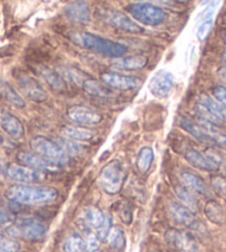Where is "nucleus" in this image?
<instances>
[{"mask_svg": "<svg viewBox=\"0 0 226 252\" xmlns=\"http://www.w3.org/2000/svg\"><path fill=\"white\" fill-rule=\"evenodd\" d=\"M224 41H225V43H226V30H225V32H224Z\"/></svg>", "mask_w": 226, "mask_h": 252, "instance_id": "49530a36", "label": "nucleus"}, {"mask_svg": "<svg viewBox=\"0 0 226 252\" xmlns=\"http://www.w3.org/2000/svg\"><path fill=\"white\" fill-rule=\"evenodd\" d=\"M184 158L191 166L199 169V170L205 171H219L220 169L217 168L216 164L213 163L208 159L205 154L199 153L197 149H188L184 154Z\"/></svg>", "mask_w": 226, "mask_h": 252, "instance_id": "412c9836", "label": "nucleus"}, {"mask_svg": "<svg viewBox=\"0 0 226 252\" xmlns=\"http://www.w3.org/2000/svg\"><path fill=\"white\" fill-rule=\"evenodd\" d=\"M212 186L221 197L226 199V179L222 177H214L212 179Z\"/></svg>", "mask_w": 226, "mask_h": 252, "instance_id": "e433bc0d", "label": "nucleus"}, {"mask_svg": "<svg viewBox=\"0 0 226 252\" xmlns=\"http://www.w3.org/2000/svg\"><path fill=\"white\" fill-rule=\"evenodd\" d=\"M63 250L64 252H84L85 250V239L78 233L70 234L64 242Z\"/></svg>", "mask_w": 226, "mask_h": 252, "instance_id": "2f4dec72", "label": "nucleus"}, {"mask_svg": "<svg viewBox=\"0 0 226 252\" xmlns=\"http://www.w3.org/2000/svg\"><path fill=\"white\" fill-rule=\"evenodd\" d=\"M180 125L182 128L198 140L213 143L226 150V131L221 129L219 126L213 125L201 118L195 120L183 118L180 121Z\"/></svg>", "mask_w": 226, "mask_h": 252, "instance_id": "7ed1b4c3", "label": "nucleus"}, {"mask_svg": "<svg viewBox=\"0 0 226 252\" xmlns=\"http://www.w3.org/2000/svg\"><path fill=\"white\" fill-rule=\"evenodd\" d=\"M70 40L75 45L79 46L92 53L102 55L109 58H120L127 53V47L122 43L103 38L89 32H73L70 33Z\"/></svg>", "mask_w": 226, "mask_h": 252, "instance_id": "f03ea898", "label": "nucleus"}, {"mask_svg": "<svg viewBox=\"0 0 226 252\" xmlns=\"http://www.w3.org/2000/svg\"><path fill=\"white\" fill-rule=\"evenodd\" d=\"M3 170H5V168H3V164H1V163H0V172H2ZM5 171H7V169H6V170Z\"/></svg>", "mask_w": 226, "mask_h": 252, "instance_id": "a18cd8bd", "label": "nucleus"}, {"mask_svg": "<svg viewBox=\"0 0 226 252\" xmlns=\"http://www.w3.org/2000/svg\"><path fill=\"white\" fill-rule=\"evenodd\" d=\"M85 250L88 252L98 251L100 247V239L95 233H88V236L85 239Z\"/></svg>", "mask_w": 226, "mask_h": 252, "instance_id": "c9c22d12", "label": "nucleus"}, {"mask_svg": "<svg viewBox=\"0 0 226 252\" xmlns=\"http://www.w3.org/2000/svg\"><path fill=\"white\" fill-rule=\"evenodd\" d=\"M85 222L89 228L99 230L102 227L107 216L98 207H88L85 209Z\"/></svg>", "mask_w": 226, "mask_h": 252, "instance_id": "bb28decb", "label": "nucleus"}, {"mask_svg": "<svg viewBox=\"0 0 226 252\" xmlns=\"http://www.w3.org/2000/svg\"><path fill=\"white\" fill-rule=\"evenodd\" d=\"M118 214H119L120 219L122 220L125 224H130L132 222L133 214L129 203H121V206L118 209Z\"/></svg>", "mask_w": 226, "mask_h": 252, "instance_id": "f704fd0d", "label": "nucleus"}, {"mask_svg": "<svg viewBox=\"0 0 226 252\" xmlns=\"http://www.w3.org/2000/svg\"><path fill=\"white\" fill-rule=\"evenodd\" d=\"M30 148L34 154L41 156L56 167L67 166L70 162V157L61 149L58 143L42 136H36L30 140Z\"/></svg>", "mask_w": 226, "mask_h": 252, "instance_id": "20e7f679", "label": "nucleus"}, {"mask_svg": "<svg viewBox=\"0 0 226 252\" xmlns=\"http://www.w3.org/2000/svg\"><path fill=\"white\" fill-rule=\"evenodd\" d=\"M222 59H223L224 63L226 64V53H224V54H223V56H222Z\"/></svg>", "mask_w": 226, "mask_h": 252, "instance_id": "c03bdc74", "label": "nucleus"}, {"mask_svg": "<svg viewBox=\"0 0 226 252\" xmlns=\"http://www.w3.org/2000/svg\"><path fill=\"white\" fill-rule=\"evenodd\" d=\"M11 237L21 238L28 241H39L46 236L47 227L34 218H19L8 229Z\"/></svg>", "mask_w": 226, "mask_h": 252, "instance_id": "423d86ee", "label": "nucleus"}, {"mask_svg": "<svg viewBox=\"0 0 226 252\" xmlns=\"http://www.w3.org/2000/svg\"><path fill=\"white\" fill-rule=\"evenodd\" d=\"M68 118L75 124L80 126H94L99 125L103 120V116L92 108L75 105L68 108L67 110Z\"/></svg>", "mask_w": 226, "mask_h": 252, "instance_id": "f8f14e48", "label": "nucleus"}, {"mask_svg": "<svg viewBox=\"0 0 226 252\" xmlns=\"http://www.w3.org/2000/svg\"><path fill=\"white\" fill-rule=\"evenodd\" d=\"M195 111L199 118L213 125H226V108L208 94H203L199 95Z\"/></svg>", "mask_w": 226, "mask_h": 252, "instance_id": "39448f33", "label": "nucleus"}, {"mask_svg": "<svg viewBox=\"0 0 226 252\" xmlns=\"http://www.w3.org/2000/svg\"><path fill=\"white\" fill-rule=\"evenodd\" d=\"M20 245L16 240L0 236V252H19Z\"/></svg>", "mask_w": 226, "mask_h": 252, "instance_id": "72a5a7b5", "label": "nucleus"}, {"mask_svg": "<svg viewBox=\"0 0 226 252\" xmlns=\"http://www.w3.org/2000/svg\"><path fill=\"white\" fill-rule=\"evenodd\" d=\"M14 217L5 208L0 207V224H8L12 222Z\"/></svg>", "mask_w": 226, "mask_h": 252, "instance_id": "a19ab883", "label": "nucleus"}, {"mask_svg": "<svg viewBox=\"0 0 226 252\" xmlns=\"http://www.w3.org/2000/svg\"><path fill=\"white\" fill-rule=\"evenodd\" d=\"M82 88L86 94L93 95V97L109 98L113 97V94H114L110 87H108L104 82L92 79V78H86L84 85H82Z\"/></svg>", "mask_w": 226, "mask_h": 252, "instance_id": "b1692460", "label": "nucleus"}, {"mask_svg": "<svg viewBox=\"0 0 226 252\" xmlns=\"http://www.w3.org/2000/svg\"><path fill=\"white\" fill-rule=\"evenodd\" d=\"M169 212L173 220L176 221L177 223L183 225L186 228L195 229L198 227V220L195 217L194 212L190 210L188 207H185L183 203L180 202H170Z\"/></svg>", "mask_w": 226, "mask_h": 252, "instance_id": "f3484780", "label": "nucleus"}, {"mask_svg": "<svg viewBox=\"0 0 226 252\" xmlns=\"http://www.w3.org/2000/svg\"><path fill=\"white\" fill-rule=\"evenodd\" d=\"M153 160H154L153 149H152L151 147H143L138 155V160H137L138 170L141 173H143V175H145V173L149 172L152 163H153Z\"/></svg>", "mask_w": 226, "mask_h": 252, "instance_id": "c85d7f7f", "label": "nucleus"}, {"mask_svg": "<svg viewBox=\"0 0 226 252\" xmlns=\"http://www.w3.org/2000/svg\"><path fill=\"white\" fill-rule=\"evenodd\" d=\"M213 94L219 102H221L226 108V87L217 86L216 88L213 90Z\"/></svg>", "mask_w": 226, "mask_h": 252, "instance_id": "ea45409f", "label": "nucleus"}, {"mask_svg": "<svg viewBox=\"0 0 226 252\" xmlns=\"http://www.w3.org/2000/svg\"><path fill=\"white\" fill-rule=\"evenodd\" d=\"M111 229H112V219H111V217L107 216L103 225L98 230V233H97V236L99 237L100 240H107L109 233H110V231H111Z\"/></svg>", "mask_w": 226, "mask_h": 252, "instance_id": "58836bf2", "label": "nucleus"}, {"mask_svg": "<svg viewBox=\"0 0 226 252\" xmlns=\"http://www.w3.org/2000/svg\"><path fill=\"white\" fill-rule=\"evenodd\" d=\"M211 29H212V19L203 21V23L199 25V27L198 29V32H197V36H198V40L199 41L205 40L208 34H210Z\"/></svg>", "mask_w": 226, "mask_h": 252, "instance_id": "4c0bfd02", "label": "nucleus"}, {"mask_svg": "<svg viewBox=\"0 0 226 252\" xmlns=\"http://www.w3.org/2000/svg\"><path fill=\"white\" fill-rule=\"evenodd\" d=\"M175 193L177 195L183 205L185 207H188L190 210H192L193 212L198 211V199L195 198V195L193 193V191H191L189 188H186L184 185H176L175 186Z\"/></svg>", "mask_w": 226, "mask_h": 252, "instance_id": "cd10ccee", "label": "nucleus"}, {"mask_svg": "<svg viewBox=\"0 0 226 252\" xmlns=\"http://www.w3.org/2000/svg\"><path fill=\"white\" fill-rule=\"evenodd\" d=\"M17 159L18 161L23 163V166L36 169V170L39 171H56L58 170V167L55 166L54 163H51L46 160L45 158H42L41 156H39L37 154H32V153H28V151H20V153L17 155Z\"/></svg>", "mask_w": 226, "mask_h": 252, "instance_id": "a211bd4d", "label": "nucleus"}, {"mask_svg": "<svg viewBox=\"0 0 226 252\" xmlns=\"http://www.w3.org/2000/svg\"><path fill=\"white\" fill-rule=\"evenodd\" d=\"M100 185L108 194L120 192L124 181V171L118 160H112L100 172Z\"/></svg>", "mask_w": 226, "mask_h": 252, "instance_id": "0eeeda50", "label": "nucleus"}, {"mask_svg": "<svg viewBox=\"0 0 226 252\" xmlns=\"http://www.w3.org/2000/svg\"><path fill=\"white\" fill-rule=\"evenodd\" d=\"M5 195L17 205L41 206L55 202L59 197V192L49 186L14 185L6 190Z\"/></svg>", "mask_w": 226, "mask_h": 252, "instance_id": "f257e3e1", "label": "nucleus"}, {"mask_svg": "<svg viewBox=\"0 0 226 252\" xmlns=\"http://www.w3.org/2000/svg\"><path fill=\"white\" fill-rule=\"evenodd\" d=\"M66 76H68L69 79H70L72 82L80 85V79L78 78L79 77V71L73 70V69H69V71L66 70Z\"/></svg>", "mask_w": 226, "mask_h": 252, "instance_id": "79ce46f5", "label": "nucleus"}, {"mask_svg": "<svg viewBox=\"0 0 226 252\" xmlns=\"http://www.w3.org/2000/svg\"><path fill=\"white\" fill-rule=\"evenodd\" d=\"M60 132H61L63 138L78 142L91 140L95 136L94 130L81 127V126H63Z\"/></svg>", "mask_w": 226, "mask_h": 252, "instance_id": "5701e85b", "label": "nucleus"}, {"mask_svg": "<svg viewBox=\"0 0 226 252\" xmlns=\"http://www.w3.org/2000/svg\"><path fill=\"white\" fill-rule=\"evenodd\" d=\"M132 18L138 23L146 26H159L167 18V14L160 7L152 5L150 2H137L129 7Z\"/></svg>", "mask_w": 226, "mask_h": 252, "instance_id": "6e6552de", "label": "nucleus"}, {"mask_svg": "<svg viewBox=\"0 0 226 252\" xmlns=\"http://www.w3.org/2000/svg\"><path fill=\"white\" fill-rule=\"evenodd\" d=\"M0 97L15 108L21 109L26 106L24 98L17 93L14 87L3 80H0Z\"/></svg>", "mask_w": 226, "mask_h": 252, "instance_id": "a878e982", "label": "nucleus"}, {"mask_svg": "<svg viewBox=\"0 0 226 252\" xmlns=\"http://www.w3.org/2000/svg\"><path fill=\"white\" fill-rule=\"evenodd\" d=\"M102 81L111 89L128 91L139 88L142 85V81L137 77L122 75L119 72H103L101 75Z\"/></svg>", "mask_w": 226, "mask_h": 252, "instance_id": "2eb2a0df", "label": "nucleus"}, {"mask_svg": "<svg viewBox=\"0 0 226 252\" xmlns=\"http://www.w3.org/2000/svg\"><path fill=\"white\" fill-rule=\"evenodd\" d=\"M108 242L113 250L122 251L125 247V236L123 230L119 227H112L108 236Z\"/></svg>", "mask_w": 226, "mask_h": 252, "instance_id": "7c9ffc66", "label": "nucleus"}, {"mask_svg": "<svg viewBox=\"0 0 226 252\" xmlns=\"http://www.w3.org/2000/svg\"><path fill=\"white\" fill-rule=\"evenodd\" d=\"M17 85H18L21 94L31 101L43 102L49 97L47 90L32 76L26 75V73L17 76Z\"/></svg>", "mask_w": 226, "mask_h": 252, "instance_id": "9d476101", "label": "nucleus"}, {"mask_svg": "<svg viewBox=\"0 0 226 252\" xmlns=\"http://www.w3.org/2000/svg\"><path fill=\"white\" fill-rule=\"evenodd\" d=\"M147 59L145 56L142 55H133L129 56V57H123L121 59L115 60L113 62L111 67L115 70L119 71H131V70H139V69H142L146 66Z\"/></svg>", "mask_w": 226, "mask_h": 252, "instance_id": "4be33fe9", "label": "nucleus"}, {"mask_svg": "<svg viewBox=\"0 0 226 252\" xmlns=\"http://www.w3.org/2000/svg\"><path fill=\"white\" fill-rule=\"evenodd\" d=\"M173 87H174V76L172 75V72L162 69L152 77L149 84V90L155 98L162 99L168 97Z\"/></svg>", "mask_w": 226, "mask_h": 252, "instance_id": "4468645a", "label": "nucleus"}, {"mask_svg": "<svg viewBox=\"0 0 226 252\" xmlns=\"http://www.w3.org/2000/svg\"><path fill=\"white\" fill-rule=\"evenodd\" d=\"M59 146L61 147V149L66 153L67 155H73V156H79L85 153V146L81 145L80 142L70 140V139L67 138H61L59 141Z\"/></svg>", "mask_w": 226, "mask_h": 252, "instance_id": "473e14b6", "label": "nucleus"}, {"mask_svg": "<svg viewBox=\"0 0 226 252\" xmlns=\"http://www.w3.org/2000/svg\"><path fill=\"white\" fill-rule=\"evenodd\" d=\"M66 16L73 23L88 24L91 20V11L89 5L85 1L70 2L64 9Z\"/></svg>", "mask_w": 226, "mask_h": 252, "instance_id": "aec40b11", "label": "nucleus"}, {"mask_svg": "<svg viewBox=\"0 0 226 252\" xmlns=\"http://www.w3.org/2000/svg\"><path fill=\"white\" fill-rule=\"evenodd\" d=\"M98 16L103 23L113 26V27L120 30H123V32L131 33H140L143 32L142 27L134 23L129 16L124 15L118 10L108 9V8H100L98 10Z\"/></svg>", "mask_w": 226, "mask_h": 252, "instance_id": "1a4fd4ad", "label": "nucleus"}, {"mask_svg": "<svg viewBox=\"0 0 226 252\" xmlns=\"http://www.w3.org/2000/svg\"><path fill=\"white\" fill-rule=\"evenodd\" d=\"M181 178L186 188H189L191 191H193V192H197L202 195L211 194L210 188H208L205 182H204L198 176L194 175L192 172L184 171L181 175Z\"/></svg>", "mask_w": 226, "mask_h": 252, "instance_id": "393cba45", "label": "nucleus"}, {"mask_svg": "<svg viewBox=\"0 0 226 252\" xmlns=\"http://www.w3.org/2000/svg\"><path fill=\"white\" fill-rule=\"evenodd\" d=\"M165 241L177 252H197L198 243L194 237L188 231L177 229H170L165 233Z\"/></svg>", "mask_w": 226, "mask_h": 252, "instance_id": "9b49d317", "label": "nucleus"}, {"mask_svg": "<svg viewBox=\"0 0 226 252\" xmlns=\"http://www.w3.org/2000/svg\"><path fill=\"white\" fill-rule=\"evenodd\" d=\"M94 252H100V251H94Z\"/></svg>", "mask_w": 226, "mask_h": 252, "instance_id": "de8ad7c7", "label": "nucleus"}, {"mask_svg": "<svg viewBox=\"0 0 226 252\" xmlns=\"http://www.w3.org/2000/svg\"><path fill=\"white\" fill-rule=\"evenodd\" d=\"M0 127L8 136L14 139H21L25 136V127L18 117L3 111L0 115Z\"/></svg>", "mask_w": 226, "mask_h": 252, "instance_id": "6ab92c4d", "label": "nucleus"}, {"mask_svg": "<svg viewBox=\"0 0 226 252\" xmlns=\"http://www.w3.org/2000/svg\"><path fill=\"white\" fill-rule=\"evenodd\" d=\"M204 212H205L207 219L212 221L213 223L222 224L224 222V211L219 203L214 201V200H210V201L206 203L205 207H204Z\"/></svg>", "mask_w": 226, "mask_h": 252, "instance_id": "c756f323", "label": "nucleus"}, {"mask_svg": "<svg viewBox=\"0 0 226 252\" xmlns=\"http://www.w3.org/2000/svg\"><path fill=\"white\" fill-rule=\"evenodd\" d=\"M219 76L221 77V79L223 80L226 84V68H222L219 70Z\"/></svg>", "mask_w": 226, "mask_h": 252, "instance_id": "37998d69", "label": "nucleus"}, {"mask_svg": "<svg viewBox=\"0 0 226 252\" xmlns=\"http://www.w3.org/2000/svg\"><path fill=\"white\" fill-rule=\"evenodd\" d=\"M36 75L41 78L51 89L56 91H64L67 89V82L60 72L46 64H37L33 67Z\"/></svg>", "mask_w": 226, "mask_h": 252, "instance_id": "dca6fc26", "label": "nucleus"}, {"mask_svg": "<svg viewBox=\"0 0 226 252\" xmlns=\"http://www.w3.org/2000/svg\"><path fill=\"white\" fill-rule=\"evenodd\" d=\"M6 175L11 180L23 182V184H37V182H41L47 178L45 172L16 163L10 164L7 168Z\"/></svg>", "mask_w": 226, "mask_h": 252, "instance_id": "ddd939ff", "label": "nucleus"}]
</instances>
